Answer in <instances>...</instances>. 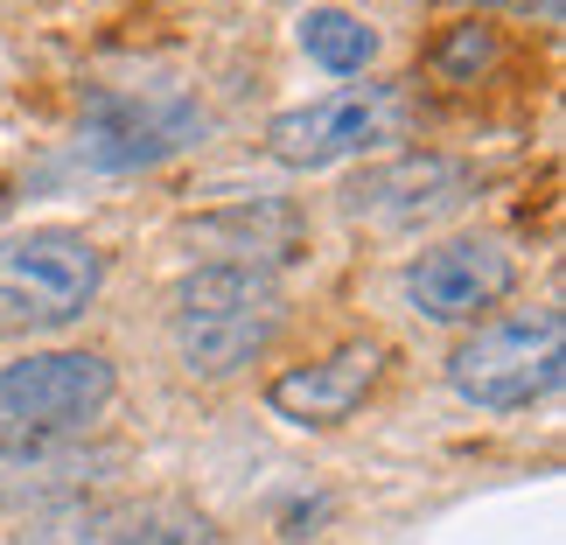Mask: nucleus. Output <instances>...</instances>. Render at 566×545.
Instances as JSON below:
<instances>
[{"instance_id":"nucleus-1","label":"nucleus","mask_w":566,"mask_h":545,"mask_svg":"<svg viewBox=\"0 0 566 545\" xmlns=\"http://www.w3.org/2000/svg\"><path fill=\"white\" fill-rule=\"evenodd\" d=\"M280 322H287V294H280L273 273L259 266H224V259H203L196 273L176 280L168 294V336H176V357L189 378H238L245 364H259L273 350Z\"/></svg>"},{"instance_id":"nucleus-2","label":"nucleus","mask_w":566,"mask_h":545,"mask_svg":"<svg viewBox=\"0 0 566 545\" xmlns=\"http://www.w3.org/2000/svg\"><path fill=\"white\" fill-rule=\"evenodd\" d=\"M105 252L71 224L0 238V336H50L98 301Z\"/></svg>"},{"instance_id":"nucleus-3","label":"nucleus","mask_w":566,"mask_h":545,"mask_svg":"<svg viewBox=\"0 0 566 545\" xmlns=\"http://www.w3.org/2000/svg\"><path fill=\"white\" fill-rule=\"evenodd\" d=\"M113 391L119 378L98 350H35L0 364V454H35L92 427L113 406Z\"/></svg>"},{"instance_id":"nucleus-4","label":"nucleus","mask_w":566,"mask_h":545,"mask_svg":"<svg viewBox=\"0 0 566 545\" xmlns=\"http://www.w3.org/2000/svg\"><path fill=\"white\" fill-rule=\"evenodd\" d=\"M559 378H566V315L559 308H525V315L483 322L448 357V385L483 412H525L538 399H553Z\"/></svg>"},{"instance_id":"nucleus-5","label":"nucleus","mask_w":566,"mask_h":545,"mask_svg":"<svg viewBox=\"0 0 566 545\" xmlns=\"http://www.w3.org/2000/svg\"><path fill=\"white\" fill-rule=\"evenodd\" d=\"M399 126H406L399 84H343L329 98L280 113L266 126V147L287 168H329V161H350V155H371V147L399 140Z\"/></svg>"},{"instance_id":"nucleus-6","label":"nucleus","mask_w":566,"mask_h":545,"mask_svg":"<svg viewBox=\"0 0 566 545\" xmlns=\"http://www.w3.org/2000/svg\"><path fill=\"white\" fill-rule=\"evenodd\" d=\"M203 134V105L176 92H98L84 105V140L77 155L92 168H147L168 161Z\"/></svg>"},{"instance_id":"nucleus-7","label":"nucleus","mask_w":566,"mask_h":545,"mask_svg":"<svg viewBox=\"0 0 566 545\" xmlns=\"http://www.w3.org/2000/svg\"><path fill=\"white\" fill-rule=\"evenodd\" d=\"M475 196V176L448 155H399V161H378L343 189V210L371 231H427L454 217Z\"/></svg>"},{"instance_id":"nucleus-8","label":"nucleus","mask_w":566,"mask_h":545,"mask_svg":"<svg viewBox=\"0 0 566 545\" xmlns=\"http://www.w3.org/2000/svg\"><path fill=\"white\" fill-rule=\"evenodd\" d=\"M517 287V259L504 238H448L406 266V301L427 322H483Z\"/></svg>"},{"instance_id":"nucleus-9","label":"nucleus","mask_w":566,"mask_h":545,"mask_svg":"<svg viewBox=\"0 0 566 545\" xmlns=\"http://www.w3.org/2000/svg\"><path fill=\"white\" fill-rule=\"evenodd\" d=\"M385 378V343H343V350L294 364L266 385V406L294 427H343Z\"/></svg>"},{"instance_id":"nucleus-10","label":"nucleus","mask_w":566,"mask_h":545,"mask_svg":"<svg viewBox=\"0 0 566 545\" xmlns=\"http://www.w3.org/2000/svg\"><path fill=\"white\" fill-rule=\"evenodd\" d=\"M301 50H308L322 71L357 77L364 63L378 56V35H371V21L350 14V8H308L301 14Z\"/></svg>"},{"instance_id":"nucleus-11","label":"nucleus","mask_w":566,"mask_h":545,"mask_svg":"<svg viewBox=\"0 0 566 545\" xmlns=\"http://www.w3.org/2000/svg\"><path fill=\"white\" fill-rule=\"evenodd\" d=\"M490 56H496L490 29H462V35H454L448 50H441V63H448V71H469V63H490Z\"/></svg>"}]
</instances>
